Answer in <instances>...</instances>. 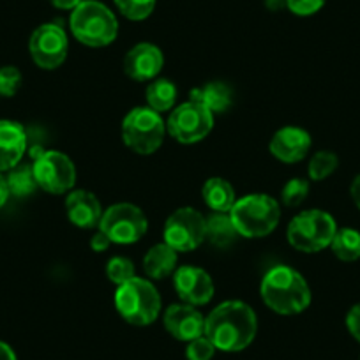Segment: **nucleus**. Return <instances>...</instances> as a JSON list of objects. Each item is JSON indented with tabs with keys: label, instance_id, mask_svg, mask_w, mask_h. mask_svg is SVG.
<instances>
[{
	"label": "nucleus",
	"instance_id": "f257e3e1",
	"mask_svg": "<svg viewBox=\"0 0 360 360\" xmlns=\"http://www.w3.org/2000/svg\"><path fill=\"white\" fill-rule=\"evenodd\" d=\"M256 332L258 318L255 311L240 300H228L205 318L203 335L210 339L216 349L235 353L248 348L255 341Z\"/></svg>",
	"mask_w": 360,
	"mask_h": 360
},
{
	"label": "nucleus",
	"instance_id": "f03ea898",
	"mask_svg": "<svg viewBox=\"0 0 360 360\" xmlns=\"http://www.w3.org/2000/svg\"><path fill=\"white\" fill-rule=\"evenodd\" d=\"M259 293L269 309L285 316L302 313L311 304V290L306 279L286 265L274 266L263 276Z\"/></svg>",
	"mask_w": 360,
	"mask_h": 360
},
{
	"label": "nucleus",
	"instance_id": "7ed1b4c3",
	"mask_svg": "<svg viewBox=\"0 0 360 360\" xmlns=\"http://www.w3.org/2000/svg\"><path fill=\"white\" fill-rule=\"evenodd\" d=\"M69 27L76 39L90 48H103L112 44L119 34L115 15L98 0H83L72 9Z\"/></svg>",
	"mask_w": 360,
	"mask_h": 360
},
{
	"label": "nucleus",
	"instance_id": "20e7f679",
	"mask_svg": "<svg viewBox=\"0 0 360 360\" xmlns=\"http://www.w3.org/2000/svg\"><path fill=\"white\" fill-rule=\"evenodd\" d=\"M230 216L240 237L262 238L276 230L281 219V209L272 196L256 193L237 200Z\"/></svg>",
	"mask_w": 360,
	"mask_h": 360
},
{
	"label": "nucleus",
	"instance_id": "39448f33",
	"mask_svg": "<svg viewBox=\"0 0 360 360\" xmlns=\"http://www.w3.org/2000/svg\"><path fill=\"white\" fill-rule=\"evenodd\" d=\"M115 307L127 323L147 327L154 323L161 313V297L150 281L133 278L117 286Z\"/></svg>",
	"mask_w": 360,
	"mask_h": 360
},
{
	"label": "nucleus",
	"instance_id": "423d86ee",
	"mask_svg": "<svg viewBox=\"0 0 360 360\" xmlns=\"http://www.w3.org/2000/svg\"><path fill=\"white\" fill-rule=\"evenodd\" d=\"M335 231L338 224L330 214L323 210H304L290 221L286 237L297 251L318 252L330 248Z\"/></svg>",
	"mask_w": 360,
	"mask_h": 360
},
{
	"label": "nucleus",
	"instance_id": "0eeeda50",
	"mask_svg": "<svg viewBox=\"0 0 360 360\" xmlns=\"http://www.w3.org/2000/svg\"><path fill=\"white\" fill-rule=\"evenodd\" d=\"M166 124L161 113L148 106L133 108L122 120V140L127 148L140 155H150L162 145Z\"/></svg>",
	"mask_w": 360,
	"mask_h": 360
},
{
	"label": "nucleus",
	"instance_id": "6e6552de",
	"mask_svg": "<svg viewBox=\"0 0 360 360\" xmlns=\"http://www.w3.org/2000/svg\"><path fill=\"white\" fill-rule=\"evenodd\" d=\"M147 216L133 203H115L103 212L99 230L115 244H134L147 233Z\"/></svg>",
	"mask_w": 360,
	"mask_h": 360
},
{
	"label": "nucleus",
	"instance_id": "1a4fd4ad",
	"mask_svg": "<svg viewBox=\"0 0 360 360\" xmlns=\"http://www.w3.org/2000/svg\"><path fill=\"white\" fill-rule=\"evenodd\" d=\"M162 237L176 252L193 251L207 240V219L191 207L176 209L166 219Z\"/></svg>",
	"mask_w": 360,
	"mask_h": 360
},
{
	"label": "nucleus",
	"instance_id": "9d476101",
	"mask_svg": "<svg viewBox=\"0 0 360 360\" xmlns=\"http://www.w3.org/2000/svg\"><path fill=\"white\" fill-rule=\"evenodd\" d=\"M214 127V113L200 103L188 101L176 106L168 117L166 131L180 143H198L209 136Z\"/></svg>",
	"mask_w": 360,
	"mask_h": 360
},
{
	"label": "nucleus",
	"instance_id": "9b49d317",
	"mask_svg": "<svg viewBox=\"0 0 360 360\" xmlns=\"http://www.w3.org/2000/svg\"><path fill=\"white\" fill-rule=\"evenodd\" d=\"M37 186L51 195L71 191L76 182V169L71 159L58 150H44L32 159Z\"/></svg>",
	"mask_w": 360,
	"mask_h": 360
},
{
	"label": "nucleus",
	"instance_id": "f8f14e48",
	"mask_svg": "<svg viewBox=\"0 0 360 360\" xmlns=\"http://www.w3.org/2000/svg\"><path fill=\"white\" fill-rule=\"evenodd\" d=\"M30 57L41 69H57L68 57V34L58 23H44L32 32L29 41Z\"/></svg>",
	"mask_w": 360,
	"mask_h": 360
},
{
	"label": "nucleus",
	"instance_id": "ddd939ff",
	"mask_svg": "<svg viewBox=\"0 0 360 360\" xmlns=\"http://www.w3.org/2000/svg\"><path fill=\"white\" fill-rule=\"evenodd\" d=\"M175 292L189 306H203L214 297V281L200 266L184 265L175 270L173 276Z\"/></svg>",
	"mask_w": 360,
	"mask_h": 360
},
{
	"label": "nucleus",
	"instance_id": "4468645a",
	"mask_svg": "<svg viewBox=\"0 0 360 360\" xmlns=\"http://www.w3.org/2000/svg\"><path fill=\"white\" fill-rule=\"evenodd\" d=\"M165 328L179 341H193V339L203 335L205 330V318L195 309V306L189 304H173L166 309L165 318Z\"/></svg>",
	"mask_w": 360,
	"mask_h": 360
},
{
	"label": "nucleus",
	"instance_id": "2eb2a0df",
	"mask_svg": "<svg viewBox=\"0 0 360 360\" xmlns=\"http://www.w3.org/2000/svg\"><path fill=\"white\" fill-rule=\"evenodd\" d=\"M165 64L161 50L155 44L140 43L127 51L124 58V71L134 82H150Z\"/></svg>",
	"mask_w": 360,
	"mask_h": 360
},
{
	"label": "nucleus",
	"instance_id": "dca6fc26",
	"mask_svg": "<svg viewBox=\"0 0 360 360\" xmlns=\"http://www.w3.org/2000/svg\"><path fill=\"white\" fill-rule=\"evenodd\" d=\"M269 148L281 162H299L311 150V134L302 127L286 126L272 136Z\"/></svg>",
	"mask_w": 360,
	"mask_h": 360
},
{
	"label": "nucleus",
	"instance_id": "f3484780",
	"mask_svg": "<svg viewBox=\"0 0 360 360\" xmlns=\"http://www.w3.org/2000/svg\"><path fill=\"white\" fill-rule=\"evenodd\" d=\"M29 147V133L13 120H0V173L9 172L22 162Z\"/></svg>",
	"mask_w": 360,
	"mask_h": 360
},
{
	"label": "nucleus",
	"instance_id": "a211bd4d",
	"mask_svg": "<svg viewBox=\"0 0 360 360\" xmlns=\"http://www.w3.org/2000/svg\"><path fill=\"white\" fill-rule=\"evenodd\" d=\"M65 210H68L69 221L83 230L96 228L101 223V202L96 198L94 193L85 191V189H76V191L69 193L68 200H65Z\"/></svg>",
	"mask_w": 360,
	"mask_h": 360
},
{
	"label": "nucleus",
	"instance_id": "6ab92c4d",
	"mask_svg": "<svg viewBox=\"0 0 360 360\" xmlns=\"http://www.w3.org/2000/svg\"><path fill=\"white\" fill-rule=\"evenodd\" d=\"M189 101L200 103L209 112H212L214 115L216 113H224L231 106V90L226 83L210 82L193 89L191 94H189Z\"/></svg>",
	"mask_w": 360,
	"mask_h": 360
},
{
	"label": "nucleus",
	"instance_id": "aec40b11",
	"mask_svg": "<svg viewBox=\"0 0 360 360\" xmlns=\"http://www.w3.org/2000/svg\"><path fill=\"white\" fill-rule=\"evenodd\" d=\"M202 196L205 205L209 207L212 212L228 214L233 209L237 196H235L233 188L228 180L221 179V176H212L203 184Z\"/></svg>",
	"mask_w": 360,
	"mask_h": 360
},
{
	"label": "nucleus",
	"instance_id": "412c9836",
	"mask_svg": "<svg viewBox=\"0 0 360 360\" xmlns=\"http://www.w3.org/2000/svg\"><path fill=\"white\" fill-rule=\"evenodd\" d=\"M145 274L150 279H162L176 270V251L166 242L155 244L143 258Z\"/></svg>",
	"mask_w": 360,
	"mask_h": 360
},
{
	"label": "nucleus",
	"instance_id": "4be33fe9",
	"mask_svg": "<svg viewBox=\"0 0 360 360\" xmlns=\"http://www.w3.org/2000/svg\"><path fill=\"white\" fill-rule=\"evenodd\" d=\"M6 182H8L9 195L16 196V198H27L39 188L36 175H34V166L30 162H18L15 168L9 169L6 175Z\"/></svg>",
	"mask_w": 360,
	"mask_h": 360
},
{
	"label": "nucleus",
	"instance_id": "5701e85b",
	"mask_svg": "<svg viewBox=\"0 0 360 360\" xmlns=\"http://www.w3.org/2000/svg\"><path fill=\"white\" fill-rule=\"evenodd\" d=\"M205 219L207 238H209L214 245H217V248H228L230 244H233L238 231L237 228H235L233 221H231L230 212H212L209 217H205Z\"/></svg>",
	"mask_w": 360,
	"mask_h": 360
},
{
	"label": "nucleus",
	"instance_id": "b1692460",
	"mask_svg": "<svg viewBox=\"0 0 360 360\" xmlns=\"http://www.w3.org/2000/svg\"><path fill=\"white\" fill-rule=\"evenodd\" d=\"M176 101V86L166 78L154 79L147 86V105L154 112H169Z\"/></svg>",
	"mask_w": 360,
	"mask_h": 360
},
{
	"label": "nucleus",
	"instance_id": "393cba45",
	"mask_svg": "<svg viewBox=\"0 0 360 360\" xmlns=\"http://www.w3.org/2000/svg\"><path fill=\"white\" fill-rule=\"evenodd\" d=\"M330 249L342 262H355L360 258V231L353 228H341L335 231Z\"/></svg>",
	"mask_w": 360,
	"mask_h": 360
},
{
	"label": "nucleus",
	"instance_id": "a878e982",
	"mask_svg": "<svg viewBox=\"0 0 360 360\" xmlns=\"http://www.w3.org/2000/svg\"><path fill=\"white\" fill-rule=\"evenodd\" d=\"M339 166V158L330 150H320L311 158L309 168H307V173H309L311 180H325L327 176H330L332 173L338 169Z\"/></svg>",
	"mask_w": 360,
	"mask_h": 360
},
{
	"label": "nucleus",
	"instance_id": "bb28decb",
	"mask_svg": "<svg viewBox=\"0 0 360 360\" xmlns=\"http://www.w3.org/2000/svg\"><path fill=\"white\" fill-rule=\"evenodd\" d=\"M115 6L127 20L141 22L155 9V0H115Z\"/></svg>",
	"mask_w": 360,
	"mask_h": 360
},
{
	"label": "nucleus",
	"instance_id": "cd10ccee",
	"mask_svg": "<svg viewBox=\"0 0 360 360\" xmlns=\"http://www.w3.org/2000/svg\"><path fill=\"white\" fill-rule=\"evenodd\" d=\"M106 278L113 283V285L120 286L127 283L129 279L136 278L134 276V265L129 258L124 256H113L108 263H106Z\"/></svg>",
	"mask_w": 360,
	"mask_h": 360
},
{
	"label": "nucleus",
	"instance_id": "c85d7f7f",
	"mask_svg": "<svg viewBox=\"0 0 360 360\" xmlns=\"http://www.w3.org/2000/svg\"><path fill=\"white\" fill-rule=\"evenodd\" d=\"M307 195H309V182L306 179H292L283 188L281 200L286 207H292L293 209V207L302 205Z\"/></svg>",
	"mask_w": 360,
	"mask_h": 360
},
{
	"label": "nucleus",
	"instance_id": "c756f323",
	"mask_svg": "<svg viewBox=\"0 0 360 360\" xmlns=\"http://www.w3.org/2000/svg\"><path fill=\"white\" fill-rule=\"evenodd\" d=\"M22 86V72L15 65H4L0 68V96L2 98H13Z\"/></svg>",
	"mask_w": 360,
	"mask_h": 360
},
{
	"label": "nucleus",
	"instance_id": "7c9ffc66",
	"mask_svg": "<svg viewBox=\"0 0 360 360\" xmlns=\"http://www.w3.org/2000/svg\"><path fill=\"white\" fill-rule=\"evenodd\" d=\"M216 352V346L210 342V339L207 335H200V338L188 342L186 356H188V360H212Z\"/></svg>",
	"mask_w": 360,
	"mask_h": 360
},
{
	"label": "nucleus",
	"instance_id": "2f4dec72",
	"mask_svg": "<svg viewBox=\"0 0 360 360\" xmlns=\"http://www.w3.org/2000/svg\"><path fill=\"white\" fill-rule=\"evenodd\" d=\"M327 0H286V8L297 16L316 15Z\"/></svg>",
	"mask_w": 360,
	"mask_h": 360
},
{
	"label": "nucleus",
	"instance_id": "473e14b6",
	"mask_svg": "<svg viewBox=\"0 0 360 360\" xmlns=\"http://www.w3.org/2000/svg\"><path fill=\"white\" fill-rule=\"evenodd\" d=\"M346 327H348L349 334L360 342V302L355 304L346 314Z\"/></svg>",
	"mask_w": 360,
	"mask_h": 360
},
{
	"label": "nucleus",
	"instance_id": "72a5a7b5",
	"mask_svg": "<svg viewBox=\"0 0 360 360\" xmlns=\"http://www.w3.org/2000/svg\"><path fill=\"white\" fill-rule=\"evenodd\" d=\"M110 244H112V240H110V238L106 237V233H103L101 230H98V233L90 238V248H92V251L96 252L106 251V249L110 248Z\"/></svg>",
	"mask_w": 360,
	"mask_h": 360
},
{
	"label": "nucleus",
	"instance_id": "f704fd0d",
	"mask_svg": "<svg viewBox=\"0 0 360 360\" xmlns=\"http://www.w3.org/2000/svg\"><path fill=\"white\" fill-rule=\"evenodd\" d=\"M83 0H50V4L57 9H64V11H72L78 8Z\"/></svg>",
	"mask_w": 360,
	"mask_h": 360
},
{
	"label": "nucleus",
	"instance_id": "c9c22d12",
	"mask_svg": "<svg viewBox=\"0 0 360 360\" xmlns=\"http://www.w3.org/2000/svg\"><path fill=\"white\" fill-rule=\"evenodd\" d=\"M349 195H352V200L356 205V209L360 210V173L353 179L352 188H349Z\"/></svg>",
	"mask_w": 360,
	"mask_h": 360
},
{
	"label": "nucleus",
	"instance_id": "e433bc0d",
	"mask_svg": "<svg viewBox=\"0 0 360 360\" xmlns=\"http://www.w3.org/2000/svg\"><path fill=\"white\" fill-rule=\"evenodd\" d=\"M0 360H18L11 346L4 341H0Z\"/></svg>",
	"mask_w": 360,
	"mask_h": 360
},
{
	"label": "nucleus",
	"instance_id": "4c0bfd02",
	"mask_svg": "<svg viewBox=\"0 0 360 360\" xmlns=\"http://www.w3.org/2000/svg\"><path fill=\"white\" fill-rule=\"evenodd\" d=\"M9 189H8V182H6V176L0 173V209L6 205V202H8L9 198Z\"/></svg>",
	"mask_w": 360,
	"mask_h": 360
}]
</instances>
